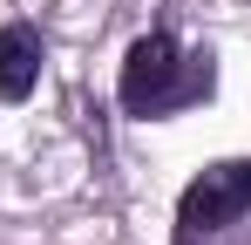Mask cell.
Wrapping results in <instances>:
<instances>
[{"instance_id": "obj_3", "label": "cell", "mask_w": 251, "mask_h": 245, "mask_svg": "<svg viewBox=\"0 0 251 245\" xmlns=\"http://www.w3.org/2000/svg\"><path fill=\"white\" fill-rule=\"evenodd\" d=\"M34 82H41V34L27 21H7L0 28V95L7 102H27Z\"/></svg>"}, {"instance_id": "obj_2", "label": "cell", "mask_w": 251, "mask_h": 245, "mask_svg": "<svg viewBox=\"0 0 251 245\" xmlns=\"http://www.w3.org/2000/svg\"><path fill=\"white\" fill-rule=\"evenodd\" d=\"M251 211V157H224L190 177V191L176 204V232L183 239H204V232H224Z\"/></svg>"}, {"instance_id": "obj_1", "label": "cell", "mask_w": 251, "mask_h": 245, "mask_svg": "<svg viewBox=\"0 0 251 245\" xmlns=\"http://www.w3.org/2000/svg\"><path fill=\"white\" fill-rule=\"evenodd\" d=\"M217 68L210 55H176V41L156 28L123 55V109L129 116H170L183 102H204Z\"/></svg>"}]
</instances>
